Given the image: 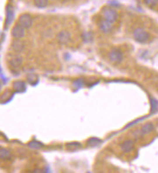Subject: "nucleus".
<instances>
[{"label":"nucleus","mask_w":158,"mask_h":173,"mask_svg":"<svg viewBox=\"0 0 158 173\" xmlns=\"http://www.w3.org/2000/svg\"><path fill=\"white\" fill-rule=\"evenodd\" d=\"M133 38L135 39L137 42L139 43H147V42L150 40V33L145 31V29L143 28H136L134 31H133Z\"/></svg>","instance_id":"f257e3e1"},{"label":"nucleus","mask_w":158,"mask_h":173,"mask_svg":"<svg viewBox=\"0 0 158 173\" xmlns=\"http://www.w3.org/2000/svg\"><path fill=\"white\" fill-rule=\"evenodd\" d=\"M102 14H103V17H104V20H106L107 22L111 23H114L118 17L117 12L112 8H105L104 10H103Z\"/></svg>","instance_id":"f03ea898"},{"label":"nucleus","mask_w":158,"mask_h":173,"mask_svg":"<svg viewBox=\"0 0 158 173\" xmlns=\"http://www.w3.org/2000/svg\"><path fill=\"white\" fill-rule=\"evenodd\" d=\"M153 130H154L153 123L147 122V123H145V125H143L141 129L136 130V132L134 133V135H136L135 137L139 138V137H141V136H144L145 135H147V133H150Z\"/></svg>","instance_id":"7ed1b4c3"},{"label":"nucleus","mask_w":158,"mask_h":173,"mask_svg":"<svg viewBox=\"0 0 158 173\" xmlns=\"http://www.w3.org/2000/svg\"><path fill=\"white\" fill-rule=\"evenodd\" d=\"M19 24L22 26L24 29L30 28L33 24V20L30 15L28 14H22V16L19 17Z\"/></svg>","instance_id":"20e7f679"},{"label":"nucleus","mask_w":158,"mask_h":173,"mask_svg":"<svg viewBox=\"0 0 158 173\" xmlns=\"http://www.w3.org/2000/svg\"><path fill=\"white\" fill-rule=\"evenodd\" d=\"M108 57L110 59V61H112L113 63H119L122 61L123 54L119 50H112L109 52Z\"/></svg>","instance_id":"39448f33"},{"label":"nucleus","mask_w":158,"mask_h":173,"mask_svg":"<svg viewBox=\"0 0 158 173\" xmlns=\"http://www.w3.org/2000/svg\"><path fill=\"white\" fill-rule=\"evenodd\" d=\"M24 35H25V29H24L22 26H20L19 23L16 24V25L13 27V29H12V36H13L16 40L23 38Z\"/></svg>","instance_id":"423d86ee"},{"label":"nucleus","mask_w":158,"mask_h":173,"mask_svg":"<svg viewBox=\"0 0 158 173\" xmlns=\"http://www.w3.org/2000/svg\"><path fill=\"white\" fill-rule=\"evenodd\" d=\"M134 147H135V142L134 140H132V139H126V140H124L122 143L120 144L121 151L124 152V153H129V152H131L134 149Z\"/></svg>","instance_id":"0eeeda50"},{"label":"nucleus","mask_w":158,"mask_h":173,"mask_svg":"<svg viewBox=\"0 0 158 173\" xmlns=\"http://www.w3.org/2000/svg\"><path fill=\"white\" fill-rule=\"evenodd\" d=\"M99 29L103 33H110L113 30V23L107 22L106 20H101L99 22Z\"/></svg>","instance_id":"6e6552de"},{"label":"nucleus","mask_w":158,"mask_h":173,"mask_svg":"<svg viewBox=\"0 0 158 173\" xmlns=\"http://www.w3.org/2000/svg\"><path fill=\"white\" fill-rule=\"evenodd\" d=\"M71 39V35L68 31L66 30H62L60 31L58 34H57V41L59 42L60 44H67L68 42Z\"/></svg>","instance_id":"1a4fd4ad"},{"label":"nucleus","mask_w":158,"mask_h":173,"mask_svg":"<svg viewBox=\"0 0 158 173\" xmlns=\"http://www.w3.org/2000/svg\"><path fill=\"white\" fill-rule=\"evenodd\" d=\"M6 11V25L8 26L14 20V9L11 5H8Z\"/></svg>","instance_id":"9d476101"},{"label":"nucleus","mask_w":158,"mask_h":173,"mask_svg":"<svg viewBox=\"0 0 158 173\" xmlns=\"http://www.w3.org/2000/svg\"><path fill=\"white\" fill-rule=\"evenodd\" d=\"M12 48L16 51V52H22L25 48V45H24L23 42L20 41V40H15L12 44Z\"/></svg>","instance_id":"9b49d317"},{"label":"nucleus","mask_w":158,"mask_h":173,"mask_svg":"<svg viewBox=\"0 0 158 173\" xmlns=\"http://www.w3.org/2000/svg\"><path fill=\"white\" fill-rule=\"evenodd\" d=\"M10 65L13 67V69H19L22 65V58L20 56H14L10 60Z\"/></svg>","instance_id":"f8f14e48"},{"label":"nucleus","mask_w":158,"mask_h":173,"mask_svg":"<svg viewBox=\"0 0 158 173\" xmlns=\"http://www.w3.org/2000/svg\"><path fill=\"white\" fill-rule=\"evenodd\" d=\"M12 153L8 149L0 148V160H11Z\"/></svg>","instance_id":"ddd939ff"},{"label":"nucleus","mask_w":158,"mask_h":173,"mask_svg":"<svg viewBox=\"0 0 158 173\" xmlns=\"http://www.w3.org/2000/svg\"><path fill=\"white\" fill-rule=\"evenodd\" d=\"M13 88L16 91H23L25 89V83L22 80H17L13 83Z\"/></svg>","instance_id":"4468645a"},{"label":"nucleus","mask_w":158,"mask_h":173,"mask_svg":"<svg viewBox=\"0 0 158 173\" xmlns=\"http://www.w3.org/2000/svg\"><path fill=\"white\" fill-rule=\"evenodd\" d=\"M150 105H151V109H150L151 113L156 112L158 110V101L155 98H153V97L150 98Z\"/></svg>","instance_id":"2eb2a0df"},{"label":"nucleus","mask_w":158,"mask_h":173,"mask_svg":"<svg viewBox=\"0 0 158 173\" xmlns=\"http://www.w3.org/2000/svg\"><path fill=\"white\" fill-rule=\"evenodd\" d=\"M28 146L30 148H32V149H35V150H38V149H41L42 147L44 146L43 144L41 143V142L39 141H36V140H33V141H30L28 143Z\"/></svg>","instance_id":"dca6fc26"},{"label":"nucleus","mask_w":158,"mask_h":173,"mask_svg":"<svg viewBox=\"0 0 158 173\" xmlns=\"http://www.w3.org/2000/svg\"><path fill=\"white\" fill-rule=\"evenodd\" d=\"M81 147V144L79 143V142H70V143L66 144V148L69 150H77Z\"/></svg>","instance_id":"f3484780"},{"label":"nucleus","mask_w":158,"mask_h":173,"mask_svg":"<svg viewBox=\"0 0 158 173\" xmlns=\"http://www.w3.org/2000/svg\"><path fill=\"white\" fill-rule=\"evenodd\" d=\"M102 142L101 139H99V138H97V137H91L89 138L88 140H87V143H88L89 146H97L98 144H100Z\"/></svg>","instance_id":"a211bd4d"},{"label":"nucleus","mask_w":158,"mask_h":173,"mask_svg":"<svg viewBox=\"0 0 158 173\" xmlns=\"http://www.w3.org/2000/svg\"><path fill=\"white\" fill-rule=\"evenodd\" d=\"M35 6L38 8H46L48 6V1H45V0H38V1H35Z\"/></svg>","instance_id":"6ab92c4d"},{"label":"nucleus","mask_w":158,"mask_h":173,"mask_svg":"<svg viewBox=\"0 0 158 173\" xmlns=\"http://www.w3.org/2000/svg\"><path fill=\"white\" fill-rule=\"evenodd\" d=\"M74 86L75 87H77V88H81V87H83L84 86V80H75L74 81Z\"/></svg>","instance_id":"aec40b11"},{"label":"nucleus","mask_w":158,"mask_h":173,"mask_svg":"<svg viewBox=\"0 0 158 173\" xmlns=\"http://www.w3.org/2000/svg\"><path fill=\"white\" fill-rule=\"evenodd\" d=\"M36 78H37V77H36L34 74H31V75H27V80H28V81H30V82H33V81H35Z\"/></svg>","instance_id":"412c9836"},{"label":"nucleus","mask_w":158,"mask_h":173,"mask_svg":"<svg viewBox=\"0 0 158 173\" xmlns=\"http://www.w3.org/2000/svg\"><path fill=\"white\" fill-rule=\"evenodd\" d=\"M145 3L148 6H155L158 1H150V0H147V1H145Z\"/></svg>","instance_id":"4be33fe9"},{"label":"nucleus","mask_w":158,"mask_h":173,"mask_svg":"<svg viewBox=\"0 0 158 173\" xmlns=\"http://www.w3.org/2000/svg\"><path fill=\"white\" fill-rule=\"evenodd\" d=\"M109 4L111 6H114V7H119V2L117 1H109Z\"/></svg>","instance_id":"5701e85b"},{"label":"nucleus","mask_w":158,"mask_h":173,"mask_svg":"<svg viewBox=\"0 0 158 173\" xmlns=\"http://www.w3.org/2000/svg\"><path fill=\"white\" fill-rule=\"evenodd\" d=\"M31 173H44V170H43V169H41V168H36Z\"/></svg>","instance_id":"b1692460"}]
</instances>
